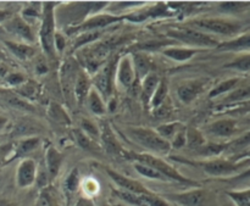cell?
Segmentation results:
<instances>
[{"label": "cell", "mask_w": 250, "mask_h": 206, "mask_svg": "<svg viewBox=\"0 0 250 206\" xmlns=\"http://www.w3.org/2000/svg\"><path fill=\"white\" fill-rule=\"evenodd\" d=\"M125 158L129 159V160H133L134 163L144 164V165L150 166L154 170L158 171L159 173H161L167 181H176V182L185 183V185H197V183H195L194 181L183 177L176 168H173L172 166L168 165L167 163H165V161L161 160V159L156 158V156L154 155H150V154L126 153V156H125Z\"/></svg>", "instance_id": "6da1fadb"}, {"label": "cell", "mask_w": 250, "mask_h": 206, "mask_svg": "<svg viewBox=\"0 0 250 206\" xmlns=\"http://www.w3.org/2000/svg\"><path fill=\"white\" fill-rule=\"evenodd\" d=\"M127 133L137 144L154 151V153L166 154L171 149L170 142H167L163 137L159 136L156 131H153V129L142 128V127H132V128L127 129Z\"/></svg>", "instance_id": "7a4b0ae2"}, {"label": "cell", "mask_w": 250, "mask_h": 206, "mask_svg": "<svg viewBox=\"0 0 250 206\" xmlns=\"http://www.w3.org/2000/svg\"><path fill=\"white\" fill-rule=\"evenodd\" d=\"M42 48L48 56L54 55V37H55V19H54V2H45L43 11V22L41 26Z\"/></svg>", "instance_id": "3957f363"}, {"label": "cell", "mask_w": 250, "mask_h": 206, "mask_svg": "<svg viewBox=\"0 0 250 206\" xmlns=\"http://www.w3.org/2000/svg\"><path fill=\"white\" fill-rule=\"evenodd\" d=\"M180 206H215V198L210 192L205 189H193L180 194L166 195Z\"/></svg>", "instance_id": "277c9868"}, {"label": "cell", "mask_w": 250, "mask_h": 206, "mask_svg": "<svg viewBox=\"0 0 250 206\" xmlns=\"http://www.w3.org/2000/svg\"><path fill=\"white\" fill-rule=\"evenodd\" d=\"M194 24L205 31L214 32L222 36H234L243 27L241 22L224 19H203L194 21Z\"/></svg>", "instance_id": "5b68a950"}, {"label": "cell", "mask_w": 250, "mask_h": 206, "mask_svg": "<svg viewBox=\"0 0 250 206\" xmlns=\"http://www.w3.org/2000/svg\"><path fill=\"white\" fill-rule=\"evenodd\" d=\"M168 36L177 41H183L189 45H198V46H214L217 45V41L212 38L211 36L203 33V32L195 31L190 28H178L171 29L168 32Z\"/></svg>", "instance_id": "8992f818"}, {"label": "cell", "mask_w": 250, "mask_h": 206, "mask_svg": "<svg viewBox=\"0 0 250 206\" xmlns=\"http://www.w3.org/2000/svg\"><path fill=\"white\" fill-rule=\"evenodd\" d=\"M115 194L119 199L131 206H168V203L163 198L156 197L155 194H133V193L115 190Z\"/></svg>", "instance_id": "52a82bcc"}, {"label": "cell", "mask_w": 250, "mask_h": 206, "mask_svg": "<svg viewBox=\"0 0 250 206\" xmlns=\"http://www.w3.org/2000/svg\"><path fill=\"white\" fill-rule=\"evenodd\" d=\"M193 165L200 166L208 175L215 176V177H224V176L233 175V173L238 172L242 167V166L234 165L231 161L226 160H210L204 161V163L193 164Z\"/></svg>", "instance_id": "ba28073f"}, {"label": "cell", "mask_w": 250, "mask_h": 206, "mask_svg": "<svg viewBox=\"0 0 250 206\" xmlns=\"http://www.w3.org/2000/svg\"><path fill=\"white\" fill-rule=\"evenodd\" d=\"M116 61L117 59L110 60L109 62L98 72L97 77H95V84H97L98 90L104 95L105 99H107L112 93V83H114Z\"/></svg>", "instance_id": "9c48e42d"}, {"label": "cell", "mask_w": 250, "mask_h": 206, "mask_svg": "<svg viewBox=\"0 0 250 206\" xmlns=\"http://www.w3.org/2000/svg\"><path fill=\"white\" fill-rule=\"evenodd\" d=\"M124 20V16H114V15H109V14H105V15H97V16L92 17V19L87 20L84 21L83 23H81L80 26L77 27H73L71 28L70 33H73V32H81V33H85V32H90L93 29H98V28H102V27H106L109 24L115 23V22H119Z\"/></svg>", "instance_id": "30bf717a"}, {"label": "cell", "mask_w": 250, "mask_h": 206, "mask_svg": "<svg viewBox=\"0 0 250 206\" xmlns=\"http://www.w3.org/2000/svg\"><path fill=\"white\" fill-rule=\"evenodd\" d=\"M105 171L109 175V177L114 181V183H116L120 190L133 193V194H151L150 190L146 189L143 185H141L137 181L131 180V178L126 177V176L120 175V173L115 172V171L110 170V168H105Z\"/></svg>", "instance_id": "8fae6325"}, {"label": "cell", "mask_w": 250, "mask_h": 206, "mask_svg": "<svg viewBox=\"0 0 250 206\" xmlns=\"http://www.w3.org/2000/svg\"><path fill=\"white\" fill-rule=\"evenodd\" d=\"M205 85H207V82L203 80L187 81V82H185L178 87V98L185 104H189V103L194 102L198 95L205 89Z\"/></svg>", "instance_id": "7c38bea8"}, {"label": "cell", "mask_w": 250, "mask_h": 206, "mask_svg": "<svg viewBox=\"0 0 250 206\" xmlns=\"http://www.w3.org/2000/svg\"><path fill=\"white\" fill-rule=\"evenodd\" d=\"M37 177V166L34 164L33 160H29V159H26V160L22 161L20 164L19 168H17V185L20 188H27L31 187L34 182H36Z\"/></svg>", "instance_id": "4fadbf2b"}, {"label": "cell", "mask_w": 250, "mask_h": 206, "mask_svg": "<svg viewBox=\"0 0 250 206\" xmlns=\"http://www.w3.org/2000/svg\"><path fill=\"white\" fill-rule=\"evenodd\" d=\"M99 138H102L103 146H104L105 150H106L107 153L112 154V155L124 156V158L126 156V151L122 149L121 144H120V142L117 141L116 137H115L114 133H112L111 128H110L107 124H104L103 131H100Z\"/></svg>", "instance_id": "5bb4252c"}, {"label": "cell", "mask_w": 250, "mask_h": 206, "mask_svg": "<svg viewBox=\"0 0 250 206\" xmlns=\"http://www.w3.org/2000/svg\"><path fill=\"white\" fill-rule=\"evenodd\" d=\"M134 77H136V73H134L131 59L128 56L121 59L119 62V67H117V81L120 82V84L125 88H129L133 84Z\"/></svg>", "instance_id": "9a60e30c"}, {"label": "cell", "mask_w": 250, "mask_h": 206, "mask_svg": "<svg viewBox=\"0 0 250 206\" xmlns=\"http://www.w3.org/2000/svg\"><path fill=\"white\" fill-rule=\"evenodd\" d=\"M6 29L10 33L15 34V36H19L20 38L24 39V41H34V36L31 27H29L28 24H27V22L24 21L23 19H21V17H14L11 21L7 22Z\"/></svg>", "instance_id": "2e32d148"}, {"label": "cell", "mask_w": 250, "mask_h": 206, "mask_svg": "<svg viewBox=\"0 0 250 206\" xmlns=\"http://www.w3.org/2000/svg\"><path fill=\"white\" fill-rule=\"evenodd\" d=\"M61 163H62V155L56 150L54 146H49L45 154V164H46V173H48L49 181L55 180L60 170Z\"/></svg>", "instance_id": "e0dca14e"}, {"label": "cell", "mask_w": 250, "mask_h": 206, "mask_svg": "<svg viewBox=\"0 0 250 206\" xmlns=\"http://www.w3.org/2000/svg\"><path fill=\"white\" fill-rule=\"evenodd\" d=\"M210 132L212 134L217 137H231L234 133H237L238 131V126H237V122L234 120L231 119H224L219 120V121H215L214 124H211V126L209 127Z\"/></svg>", "instance_id": "ac0fdd59"}, {"label": "cell", "mask_w": 250, "mask_h": 206, "mask_svg": "<svg viewBox=\"0 0 250 206\" xmlns=\"http://www.w3.org/2000/svg\"><path fill=\"white\" fill-rule=\"evenodd\" d=\"M159 77L154 72H149L146 77L143 78V84H142V100L146 106H149L150 100L155 93L156 88L159 85Z\"/></svg>", "instance_id": "d6986e66"}, {"label": "cell", "mask_w": 250, "mask_h": 206, "mask_svg": "<svg viewBox=\"0 0 250 206\" xmlns=\"http://www.w3.org/2000/svg\"><path fill=\"white\" fill-rule=\"evenodd\" d=\"M163 54L176 61H187L197 54L195 49L182 48V46H167L163 50Z\"/></svg>", "instance_id": "ffe728a7"}, {"label": "cell", "mask_w": 250, "mask_h": 206, "mask_svg": "<svg viewBox=\"0 0 250 206\" xmlns=\"http://www.w3.org/2000/svg\"><path fill=\"white\" fill-rule=\"evenodd\" d=\"M90 90V82L88 76L84 72L80 71L78 75L76 76L75 85H73V93H75L76 98L78 99V102L82 103L83 100L87 98L88 93Z\"/></svg>", "instance_id": "44dd1931"}, {"label": "cell", "mask_w": 250, "mask_h": 206, "mask_svg": "<svg viewBox=\"0 0 250 206\" xmlns=\"http://www.w3.org/2000/svg\"><path fill=\"white\" fill-rule=\"evenodd\" d=\"M39 143H41V139L38 137H32V138H26L23 141H21L17 145V149L15 150V155L12 156L14 158H21V156L28 155V154L33 153L37 148L39 146Z\"/></svg>", "instance_id": "7402d4cb"}, {"label": "cell", "mask_w": 250, "mask_h": 206, "mask_svg": "<svg viewBox=\"0 0 250 206\" xmlns=\"http://www.w3.org/2000/svg\"><path fill=\"white\" fill-rule=\"evenodd\" d=\"M5 44L9 48V50L21 60H28L29 58L34 55V49L28 44L14 43V41H5Z\"/></svg>", "instance_id": "603a6c76"}, {"label": "cell", "mask_w": 250, "mask_h": 206, "mask_svg": "<svg viewBox=\"0 0 250 206\" xmlns=\"http://www.w3.org/2000/svg\"><path fill=\"white\" fill-rule=\"evenodd\" d=\"M88 100V106H89L90 111L95 115H104L105 114V105L103 102L102 95L99 94V92L95 89L89 90L87 95Z\"/></svg>", "instance_id": "cb8c5ba5"}, {"label": "cell", "mask_w": 250, "mask_h": 206, "mask_svg": "<svg viewBox=\"0 0 250 206\" xmlns=\"http://www.w3.org/2000/svg\"><path fill=\"white\" fill-rule=\"evenodd\" d=\"M166 97H167V83H166L165 81H160L155 93H154L153 98H151L149 106H150L151 109L156 110L163 103L166 102Z\"/></svg>", "instance_id": "d4e9b609"}, {"label": "cell", "mask_w": 250, "mask_h": 206, "mask_svg": "<svg viewBox=\"0 0 250 206\" xmlns=\"http://www.w3.org/2000/svg\"><path fill=\"white\" fill-rule=\"evenodd\" d=\"M239 83H241V78L238 77L224 81V82L220 83L219 85H216V87L210 92V98H215L220 94H224V93L231 92V90L236 89L237 85H238Z\"/></svg>", "instance_id": "484cf974"}, {"label": "cell", "mask_w": 250, "mask_h": 206, "mask_svg": "<svg viewBox=\"0 0 250 206\" xmlns=\"http://www.w3.org/2000/svg\"><path fill=\"white\" fill-rule=\"evenodd\" d=\"M134 168H136L137 172L139 173L141 176L146 178H150V180H156V181H164V182H167L165 177H164L161 173H159L158 171L154 170L153 167L148 165H144V164H139V163H134Z\"/></svg>", "instance_id": "4316f807"}, {"label": "cell", "mask_w": 250, "mask_h": 206, "mask_svg": "<svg viewBox=\"0 0 250 206\" xmlns=\"http://www.w3.org/2000/svg\"><path fill=\"white\" fill-rule=\"evenodd\" d=\"M181 128H183L182 124H178V122H173V124H163V126H159L158 128H156V133L168 142L170 139L172 141L173 137L176 136V133H177Z\"/></svg>", "instance_id": "83f0119b"}, {"label": "cell", "mask_w": 250, "mask_h": 206, "mask_svg": "<svg viewBox=\"0 0 250 206\" xmlns=\"http://www.w3.org/2000/svg\"><path fill=\"white\" fill-rule=\"evenodd\" d=\"M250 43L249 33H246L244 36L239 37V38L234 39L232 41H227V43L219 45L220 49L222 50H229V49H234V50H241V49H248Z\"/></svg>", "instance_id": "f1b7e54d"}, {"label": "cell", "mask_w": 250, "mask_h": 206, "mask_svg": "<svg viewBox=\"0 0 250 206\" xmlns=\"http://www.w3.org/2000/svg\"><path fill=\"white\" fill-rule=\"evenodd\" d=\"M186 141H187L186 144H188L190 148L194 149L203 148V145L205 144L204 137H203L202 133H200L199 131H197L195 128H192L188 132H186Z\"/></svg>", "instance_id": "f546056e"}, {"label": "cell", "mask_w": 250, "mask_h": 206, "mask_svg": "<svg viewBox=\"0 0 250 206\" xmlns=\"http://www.w3.org/2000/svg\"><path fill=\"white\" fill-rule=\"evenodd\" d=\"M249 88L248 87H241L239 89H233L229 97H226L225 103L226 104H232V103L244 102V100L249 99Z\"/></svg>", "instance_id": "4dcf8cb0"}, {"label": "cell", "mask_w": 250, "mask_h": 206, "mask_svg": "<svg viewBox=\"0 0 250 206\" xmlns=\"http://www.w3.org/2000/svg\"><path fill=\"white\" fill-rule=\"evenodd\" d=\"M81 131H82L85 136L89 137L90 139H99L100 137V129L95 126L94 122H92L88 119H84L81 121Z\"/></svg>", "instance_id": "1f68e13d"}, {"label": "cell", "mask_w": 250, "mask_h": 206, "mask_svg": "<svg viewBox=\"0 0 250 206\" xmlns=\"http://www.w3.org/2000/svg\"><path fill=\"white\" fill-rule=\"evenodd\" d=\"M227 67L236 68V70L242 71V72H248L250 68V55L249 54H244L237 58L236 60L232 61L231 63L227 65Z\"/></svg>", "instance_id": "d6a6232c"}, {"label": "cell", "mask_w": 250, "mask_h": 206, "mask_svg": "<svg viewBox=\"0 0 250 206\" xmlns=\"http://www.w3.org/2000/svg\"><path fill=\"white\" fill-rule=\"evenodd\" d=\"M227 195L236 203L237 206H249V189L241 190V192H229Z\"/></svg>", "instance_id": "836d02e7"}, {"label": "cell", "mask_w": 250, "mask_h": 206, "mask_svg": "<svg viewBox=\"0 0 250 206\" xmlns=\"http://www.w3.org/2000/svg\"><path fill=\"white\" fill-rule=\"evenodd\" d=\"M6 102H7V104H10L11 106L16 107V109L24 110V111H33L34 110V107L32 106L28 102H26V100L16 97V95H9V97L6 98Z\"/></svg>", "instance_id": "e575fe53"}, {"label": "cell", "mask_w": 250, "mask_h": 206, "mask_svg": "<svg viewBox=\"0 0 250 206\" xmlns=\"http://www.w3.org/2000/svg\"><path fill=\"white\" fill-rule=\"evenodd\" d=\"M133 68H134V73L139 76V77H146V75L149 73V63L143 56H136L133 62Z\"/></svg>", "instance_id": "d590c367"}, {"label": "cell", "mask_w": 250, "mask_h": 206, "mask_svg": "<svg viewBox=\"0 0 250 206\" xmlns=\"http://www.w3.org/2000/svg\"><path fill=\"white\" fill-rule=\"evenodd\" d=\"M78 185H80V176H78V170L75 168L72 170V172L67 176L65 181V189L67 190L68 193H75L77 190Z\"/></svg>", "instance_id": "8d00e7d4"}, {"label": "cell", "mask_w": 250, "mask_h": 206, "mask_svg": "<svg viewBox=\"0 0 250 206\" xmlns=\"http://www.w3.org/2000/svg\"><path fill=\"white\" fill-rule=\"evenodd\" d=\"M75 137L77 139V143L80 144V146L84 150H92L94 148V142L89 138L88 136H85L81 129H76L75 131Z\"/></svg>", "instance_id": "74e56055"}, {"label": "cell", "mask_w": 250, "mask_h": 206, "mask_svg": "<svg viewBox=\"0 0 250 206\" xmlns=\"http://www.w3.org/2000/svg\"><path fill=\"white\" fill-rule=\"evenodd\" d=\"M186 143H187V141H186V131L185 128H181L180 131L176 133V136L172 138V144H171V146H173V148L176 149H180L182 148V146H185Z\"/></svg>", "instance_id": "f35d334b"}, {"label": "cell", "mask_w": 250, "mask_h": 206, "mask_svg": "<svg viewBox=\"0 0 250 206\" xmlns=\"http://www.w3.org/2000/svg\"><path fill=\"white\" fill-rule=\"evenodd\" d=\"M38 206H59L55 198L49 192H43L39 197Z\"/></svg>", "instance_id": "ab89813d"}, {"label": "cell", "mask_w": 250, "mask_h": 206, "mask_svg": "<svg viewBox=\"0 0 250 206\" xmlns=\"http://www.w3.org/2000/svg\"><path fill=\"white\" fill-rule=\"evenodd\" d=\"M98 36H99V33H90V32H85V33H83L82 37H80V38L77 39V44L75 45V48H78V46L83 45V44L85 43H89V41H93Z\"/></svg>", "instance_id": "60d3db41"}, {"label": "cell", "mask_w": 250, "mask_h": 206, "mask_svg": "<svg viewBox=\"0 0 250 206\" xmlns=\"http://www.w3.org/2000/svg\"><path fill=\"white\" fill-rule=\"evenodd\" d=\"M6 80L12 85H20L24 82V77L21 73H10Z\"/></svg>", "instance_id": "b9f144b4"}, {"label": "cell", "mask_w": 250, "mask_h": 206, "mask_svg": "<svg viewBox=\"0 0 250 206\" xmlns=\"http://www.w3.org/2000/svg\"><path fill=\"white\" fill-rule=\"evenodd\" d=\"M54 48L61 53L65 48V37L60 33H55V37H54Z\"/></svg>", "instance_id": "7bdbcfd3"}, {"label": "cell", "mask_w": 250, "mask_h": 206, "mask_svg": "<svg viewBox=\"0 0 250 206\" xmlns=\"http://www.w3.org/2000/svg\"><path fill=\"white\" fill-rule=\"evenodd\" d=\"M248 4L247 2H222L221 7L224 10H229V11H233V10L242 9V7H247Z\"/></svg>", "instance_id": "ee69618b"}, {"label": "cell", "mask_w": 250, "mask_h": 206, "mask_svg": "<svg viewBox=\"0 0 250 206\" xmlns=\"http://www.w3.org/2000/svg\"><path fill=\"white\" fill-rule=\"evenodd\" d=\"M11 150H12V144H4V145H0V164L2 163V160L6 158V155Z\"/></svg>", "instance_id": "f6af8a7d"}, {"label": "cell", "mask_w": 250, "mask_h": 206, "mask_svg": "<svg viewBox=\"0 0 250 206\" xmlns=\"http://www.w3.org/2000/svg\"><path fill=\"white\" fill-rule=\"evenodd\" d=\"M75 206H95V204L93 200L89 199V198H80V199L76 202Z\"/></svg>", "instance_id": "bcb514c9"}, {"label": "cell", "mask_w": 250, "mask_h": 206, "mask_svg": "<svg viewBox=\"0 0 250 206\" xmlns=\"http://www.w3.org/2000/svg\"><path fill=\"white\" fill-rule=\"evenodd\" d=\"M37 71H38L39 73H46V66L43 61H39V62L37 63Z\"/></svg>", "instance_id": "7dc6e473"}, {"label": "cell", "mask_w": 250, "mask_h": 206, "mask_svg": "<svg viewBox=\"0 0 250 206\" xmlns=\"http://www.w3.org/2000/svg\"><path fill=\"white\" fill-rule=\"evenodd\" d=\"M10 16H11V15H10L9 11H6V10H0V22H4L5 20L9 19Z\"/></svg>", "instance_id": "c3c4849f"}, {"label": "cell", "mask_w": 250, "mask_h": 206, "mask_svg": "<svg viewBox=\"0 0 250 206\" xmlns=\"http://www.w3.org/2000/svg\"><path fill=\"white\" fill-rule=\"evenodd\" d=\"M7 73V67L6 65H4L2 62H0V77H4Z\"/></svg>", "instance_id": "681fc988"}, {"label": "cell", "mask_w": 250, "mask_h": 206, "mask_svg": "<svg viewBox=\"0 0 250 206\" xmlns=\"http://www.w3.org/2000/svg\"><path fill=\"white\" fill-rule=\"evenodd\" d=\"M7 121H9V120H7L6 117L0 116V131H2V129L5 128V126L7 124Z\"/></svg>", "instance_id": "f907efd6"}, {"label": "cell", "mask_w": 250, "mask_h": 206, "mask_svg": "<svg viewBox=\"0 0 250 206\" xmlns=\"http://www.w3.org/2000/svg\"><path fill=\"white\" fill-rule=\"evenodd\" d=\"M0 206H19V205L10 202V200H0Z\"/></svg>", "instance_id": "816d5d0a"}, {"label": "cell", "mask_w": 250, "mask_h": 206, "mask_svg": "<svg viewBox=\"0 0 250 206\" xmlns=\"http://www.w3.org/2000/svg\"><path fill=\"white\" fill-rule=\"evenodd\" d=\"M1 60H4V55H2V53L0 51V62H1Z\"/></svg>", "instance_id": "f5cc1de1"}]
</instances>
